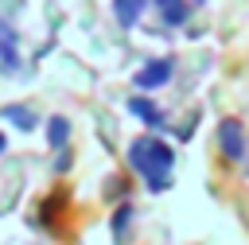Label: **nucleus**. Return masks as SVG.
Returning a JSON list of instances; mask_svg holds the SVG:
<instances>
[{"mask_svg":"<svg viewBox=\"0 0 249 245\" xmlns=\"http://www.w3.org/2000/svg\"><path fill=\"white\" fill-rule=\"evenodd\" d=\"M140 12H144V0H117V19H121L124 27H132Z\"/></svg>","mask_w":249,"mask_h":245,"instance_id":"20e7f679","label":"nucleus"},{"mask_svg":"<svg viewBox=\"0 0 249 245\" xmlns=\"http://www.w3.org/2000/svg\"><path fill=\"white\" fill-rule=\"evenodd\" d=\"M0 152H4V136H0Z\"/></svg>","mask_w":249,"mask_h":245,"instance_id":"6e6552de","label":"nucleus"},{"mask_svg":"<svg viewBox=\"0 0 249 245\" xmlns=\"http://www.w3.org/2000/svg\"><path fill=\"white\" fill-rule=\"evenodd\" d=\"M128 156H132V167H136V171H144L152 187H167L171 152H167V148H163L156 136H140V140L128 148Z\"/></svg>","mask_w":249,"mask_h":245,"instance_id":"f257e3e1","label":"nucleus"},{"mask_svg":"<svg viewBox=\"0 0 249 245\" xmlns=\"http://www.w3.org/2000/svg\"><path fill=\"white\" fill-rule=\"evenodd\" d=\"M218 140H222V152H226L230 159H245V140H241V124H237V121H222Z\"/></svg>","mask_w":249,"mask_h":245,"instance_id":"f03ea898","label":"nucleus"},{"mask_svg":"<svg viewBox=\"0 0 249 245\" xmlns=\"http://www.w3.org/2000/svg\"><path fill=\"white\" fill-rule=\"evenodd\" d=\"M4 117H12V121H19L23 128H35V117H31V113H23V109H4Z\"/></svg>","mask_w":249,"mask_h":245,"instance_id":"0eeeda50","label":"nucleus"},{"mask_svg":"<svg viewBox=\"0 0 249 245\" xmlns=\"http://www.w3.org/2000/svg\"><path fill=\"white\" fill-rule=\"evenodd\" d=\"M167 78H171V62L163 58V62H148V70H140V74H136V86L152 89V86H163Z\"/></svg>","mask_w":249,"mask_h":245,"instance_id":"7ed1b4c3","label":"nucleus"},{"mask_svg":"<svg viewBox=\"0 0 249 245\" xmlns=\"http://www.w3.org/2000/svg\"><path fill=\"white\" fill-rule=\"evenodd\" d=\"M66 128H70V124H66L62 117H51V132H47L51 144H62V140H66Z\"/></svg>","mask_w":249,"mask_h":245,"instance_id":"423d86ee","label":"nucleus"},{"mask_svg":"<svg viewBox=\"0 0 249 245\" xmlns=\"http://www.w3.org/2000/svg\"><path fill=\"white\" fill-rule=\"evenodd\" d=\"M128 109H132V113H140V117H144L148 124H160V113H156V109H152L148 101H128Z\"/></svg>","mask_w":249,"mask_h":245,"instance_id":"39448f33","label":"nucleus"}]
</instances>
